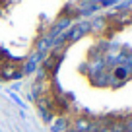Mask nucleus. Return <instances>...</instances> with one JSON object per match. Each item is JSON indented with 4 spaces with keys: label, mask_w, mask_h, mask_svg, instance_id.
<instances>
[{
    "label": "nucleus",
    "mask_w": 132,
    "mask_h": 132,
    "mask_svg": "<svg viewBox=\"0 0 132 132\" xmlns=\"http://www.w3.org/2000/svg\"><path fill=\"white\" fill-rule=\"evenodd\" d=\"M95 0H0V82L39 68Z\"/></svg>",
    "instance_id": "f257e3e1"
}]
</instances>
